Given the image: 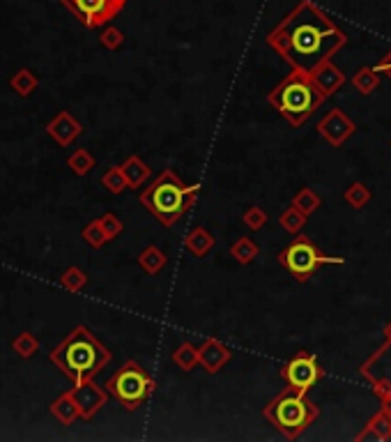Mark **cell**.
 Here are the masks:
<instances>
[{
  "label": "cell",
  "instance_id": "cell-1",
  "mask_svg": "<svg viewBox=\"0 0 391 442\" xmlns=\"http://www.w3.org/2000/svg\"><path fill=\"white\" fill-rule=\"evenodd\" d=\"M267 41L293 67L313 74L345 44V35L320 10L302 3Z\"/></svg>",
  "mask_w": 391,
  "mask_h": 442
},
{
  "label": "cell",
  "instance_id": "cell-2",
  "mask_svg": "<svg viewBox=\"0 0 391 442\" xmlns=\"http://www.w3.org/2000/svg\"><path fill=\"white\" fill-rule=\"evenodd\" d=\"M51 362L60 369L74 385L93 380L111 362V353L86 325L74 327L60 344L53 348Z\"/></svg>",
  "mask_w": 391,
  "mask_h": 442
},
{
  "label": "cell",
  "instance_id": "cell-3",
  "mask_svg": "<svg viewBox=\"0 0 391 442\" xmlns=\"http://www.w3.org/2000/svg\"><path fill=\"white\" fill-rule=\"evenodd\" d=\"M324 99H327V95L318 88L315 79L309 77L306 72L297 70L272 90L270 104L277 108L284 118H288L290 122L299 127V124H304L318 111Z\"/></svg>",
  "mask_w": 391,
  "mask_h": 442
},
{
  "label": "cell",
  "instance_id": "cell-4",
  "mask_svg": "<svg viewBox=\"0 0 391 442\" xmlns=\"http://www.w3.org/2000/svg\"><path fill=\"white\" fill-rule=\"evenodd\" d=\"M196 196H198V185L185 187L175 173L164 171L159 178L140 194V203H143L166 228H171L173 223L194 205Z\"/></svg>",
  "mask_w": 391,
  "mask_h": 442
},
{
  "label": "cell",
  "instance_id": "cell-5",
  "mask_svg": "<svg viewBox=\"0 0 391 442\" xmlns=\"http://www.w3.org/2000/svg\"><path fill=\"white\" fill-rule=\"evenodd\" d=\"M318 405H313L309 398L304 396V391L295 387L284 389L274 401L265 408V417L284 431L288 438H297L299 433H304L311 424L318 420Z\"/></svg>",
  "mask_w": 391,
  "mask_h": 442
},
{
  "label": "cell",
  "instance_id": "cell-6",
  "mask_svg": "<svg viewBox=\"0 0 391 442\" xmlns=\"http://www.w3.org/2000/svg\"><path fill=\"white\" fill-rule=\"evenodd\" d=\"M152 389H154L152 378H150L143 366L134 360L124 364L120 371H115L106 382L108 394H113L118 398L124 410H129V412L138 410V408L150 398Z\"/></svg>",
  "mask_w": 391,
  "mask_h": 442
},
{
  "label": "cell",
  "instance_id": "cell-7",
  "mask_svg": "<svg viewBox=\"0 0 391 442\" xmlns=\"http://www.w3.org/2000/svg\"><path fill=\"white\" fill-rule=\"evenodd\" d=\"M279 263L293 274L297 281H309L315 270L322 265H343L345 261L338 256H324L309 238H297L293 245L279 254Z\"/></svg>",
  "mask_w": 391,
  "mask_h": 442
},
{
  "label": "cell",
  "instance_id": "cell-8",
  "mask_svg": "<svg viewBox=\"0 0 391 442\" xmlns=\"http://www.w3.org/2000/svg\"><path fill=\"white\" fill-rule=\"evenodd\" d=\"M83 21V26L99 28L118 14L127 0H62Z\"/></svg>",
  "mask_w": 391,
  "mask_h": 442
},
{
  "label": "cell",
  "instance_id": "cell-9",
  "mask_svg": "<svg viewBox=\"0 0 391 442\" xmlns=\"http://www.w3.org/2000/svg\"><path fill=\"white\" fill-rule=\"evenodd\" d=\"M284 375H286L290 387H295V389L304 391L306 394V391H309L315 382L322 378V369H320V364L313 355L299 353L295 360L284 369Z\"/></svg>",
  "mask_w": 391,
  "mask_h": 442
},
{
  "label": "cell",
  "instance_id": "cell-10",
  "mask_svg": "<svg viewBox=\"0 0 391 442\" xmlns=\"http://www.w3.org/2000/svg\"><path fill=\"white\" fill-rule=\"evenodd\" d=\"M72 391V396H74V401H77L79 405V412L83 420H93V417L102 410L104 403H106V391L104 389H99L93 380H88V382H81V385H74Z\"/></svg>",
  "mask_w": 391,
  "mask_h": 442
},
{
  "label": "cell",
  "instance_id": "cell-11",
  "mask_svg": "<svg viewBox=\"0 0 391 442\" xmlns=\"http://www.w3.org/2000/svg\"><path fill=\"white\" fill-rule=\"evenodd\" d=\"M46 131H48V136H51L58 145L67 148V145H72L74 141L81 136L83 127H81V122L74 118L72 113L60 111L51 122L46 124Z\"/></svg>",
  "mask_w": 391,
  "mask_h": 442
},
{
  "label": "cell",
  "instance_id": "cell-12",
  "mask_svg": "<svg viewBox=\"0 0 391 442\" xmlns=\"http://www.w3.org/2000/svg\"><path fill=\"white\" fill-rule=\"evenodd\" d=\"M320 131L331 145H340L354 131V124L345 118L340 108H334V111H331L327 118L320 122Z\"/></svg>",
  "mask_w": 391,
  "mask_h": 442
},
{
  "label": "cell",
  "instance_id": "cell-13",
  "mask_svg": "<svg viewBox=\"0 0 391 442\" xmlns=\"http://www.w3.org/2000/svg\"><path fill=\"white\" fill-rule=\"evenodd\" d=\"M364 373L369 375L373 382H378L380 387L389 389L391 394V341L364 366Z\"/></svg>",
  "mask_w": 391,
  "mask_h": 442
},
{
  "label": "cell",
  "instance_id": "cell-14",
  "mask_svg": "<svg viewBox=\"0 0 391 442\" xmlns=\"http://www.w3.org/2000/svg\"><path fill=\"white\" fill-rule=\"evenodd\" d=\"M313 79H315V83H318V88H320L327 97H329L331 93H336V90H338L340 86H343V81H345V77L340 74V70L331 67L329 63L320 65V67L313 72Z\"/></svg>",
  "mask_w": 391,
  "mask_h": 442
},
{
  "label": "cell",
  "instance_id": "cell-15",
  "mask_svg": "<svg viewBox=\"0 0 391 442\" xmlns=\"http://www.w3.org/2000/svg\"><path fill=\"white\" fill-rule=\"evenodd\" d=\"M198 355H201V362L205 364V369L210 373H216L230 360V350L223 348L221 344H216V341H207Z\"/></svg>",
  "mask_w": 391,
  "mask_h": 442
},
{
  "label": "cell",
  "instance_id": "cell-16",
  "mask_svg": "<svg viewBox=\"0 0 391 442\" xmlns=\"http://www.w3.org/2000/svg\"><path fill=\"white\" fill-rule=\"evenodd\" d=\"M51 415L60 424H67V427L77 420V417H81L79 405H77V401H74L72 391H65V394H60L55 398V401L51 403Z\"/></svg>",
  "mask_w": 391,
  "mask_h": 442
},
{
  "label": "cell",
  "instance_id": "cell-17",
  "mask_svg": "<svg viewBox=\"0 0 391 442\" xmlns=\"http://www.w3.org/2000/svg\"><path fill=\"white\" fill-rule=\"evenodd\" d=\"M120 169L124 173V178H127L129 187H140L150 178V169L138 160V157H129V160L124 162Z\"/></svg>",
  "mask_w": 391,
  "mask_h": 442
},
{
  "label": "cell",
  "instance_id": "cell-18",
  "mask_svg": "<svg viewBox=\"0 0 391 442\" xmlns=\"http://www.w3.org/2000/svg\"><path fill=\"white\" fill-rule=\"evenodd\" d=\"M37 86H39V79H37L30 70H19V72H16L14 77L10 79V88H12L19 97H30V95L37 90Z\"/></svg>",
  "mask_w": 391,
  "mask_h": 442
},
{
  "label": "cell",
  "instance_id": "cell-19",
  "mask_svg": "<svg viewBox=\"0 0 391 442\" xmlns=\"http://www.w3.org/2000/svg\"><path fill=\"white\" fill-rule=\"evenodd\" d=\"M187 249L196 256H205L214 249V238L205 228H196L191 230V235L187 238Z\"/></svg>",
  "mask_w": 391,
  "mask_h": 442
},
{
  "label": "cell",
  "instance_id": "cell-20",
  "mask_svg": "<svg viewBox=\"0 0 391 442\" xmlns=\"http://www.w3.org/2000/svg\"><path fill=\"white\" fill-rule=\"evenodd\" d=\"M164 263H166V256L157 247H147L145 252L138 256V265L147 274H157V272L164 268Z\"/></svg>",
  "mask_w": 391,
  "mask_h": 442
},
{
  "label": "cell",
  "instance_id": "cell-21",
  "mask_svg": "<svg viewBox=\"0 0 391 442\" xmlns=\"http://www.w3.org/2000/svg\"><path fill=\"white\" fill-rule=\"evenodd\" d=\"M12 350L19 357H23V360H28V357H32L39 350V341L32 337L30 332H21V334L12 341Z\"/></svg>",
  "mask_w": 391,
  "mask_h": 442
},
{
  "label": "cell",
  "instance_id": "cell-22",
  "mask_svg": "<svg viewBox=\"0 0 391 442\" xmlns=\"http://www.w3.org/2000/svg\"><path fill=\"white\" fill-rule=\"evenodd\" d=\"M67 166L77 175H88L90 171L95 169V157L90 155L86 148H81V150H77V152H74L69 160H67Z\"/></svg>",
  "mask_w": 391,
  "mask_h": 442
},
{
  "label": "cell",
  "instance_id": "cell-23",
  "mask_svg": "<svg viewBox=\"0 0 391 442\" xmlns=\"http://www.w3.org/2000/svg\"><path fill=\"white\" fill-rule=\"evenodd\" d=\"M354 88L359 90L364 95H371L373 90L380 86V77H378V70H371V67H364L359 70V74L354 77Z\"/></svg>",
  "mask_w": 391,
  "mask_h": 442
},
{
  "label": "cell",
  "instance_id": "cell-24",
  "mask_svg": "<svg viewBox=\"0 0 391 442\" xmlns=\"http://www.w3.org/2000/svg\"><path fill=\"white\" fill-rule=\"evenodd\" d=\"M230 254L235 256V261L237 263H251L256 254H258V247L253 245V240H248V238H242V240H237L235 245L230 247Z\"/></svg>",
  "mask_w": 391,
  "mask_h": 442
},
{
  "label": "cell",
  "instance_id": "cell-25",
  "mask_svg": "<svg viewBox=\"0 0 391 442\" xmlns=\"http://www.w3.org/2000/svg\"><path fill=\"white\" fill-rule=\"evenodd\" d=\"M102 185L111 191V194H122L124 187H129L127 185V178H124V173L120 166H115V169H111L108 173H104V178H102Z\"/></svg>",
  "mask_w": 391,
  "mask_h": 442
},
{
  "label": "cell",
  "instance_id": "cell-26",
  "mask_svg": "<svg viewBox=\"0 0 391 442\" xmlns=\"http://www.w3.org/2000/svg\"><path fill=\"white\" fill-rule=\"evenodd\" d=\"M83 240L88 242L90 247L93 249H99V247H104L106 242H108V238H106V233H104V228L99 226V219H95V221H90L86 228H83Z\"/></svg>",
  "mask_w": 391,
  "mask_h": 442
},
{
  "label": "cell",
  "instance_id": "cell-27",
  "mask_svg": "<svg viewBox=\"0 0 391 442\" xmlns=\"http://www.w3.org/2000/svg\"><path fill=\"white\" fill-rule=\"evenodd\" d=\"M60 283L69 290V293H79V290L88 283V277L79 268H69L67 272H62Z\"/></svg>",
  "mask_w": 391,
  "mask_h": 442
},
{
  "label": "cell",
  "instance_id": "cell-28",
  "mask_svg": "<svg viewBox=\"0 0 391 442\" xmlns=\"http://www.w3.org/2000/svg\"><path fill=\"white\" fill-rule=\"evenodd\" d=\"M369 198H371L369 189H366L364 185H359V182H357V185H352L350 189L345 191V201L350 203V205H354V207H364Z\"/></svg>",
  "mask_w": 391,
  "mask_h": 442
},
{
  "label": "cell",
  "instance_id": "cell-29",
  "mask_svg": "<svg viewBox=\"0 0 391 442\" xmlns=\"http://www.w3.org/2000/svg\"><path fill=\"white\" fill-rule=\"evenodd\" d=\"M281 223L286 226V230L290 233H297L299 228L304 226V212L302 210H297V205L295 207H290V210L281 216Z\"/></svg>",
  "mask_w": 391,
  "mask_h": 442
},
{
  "label": "cell",
  "instance_id": "cell-30",
  "mask_svg": "<svg viewBox=\"0 0 391 442\" xmlns=\"http://www.w3.org/2000/svg\"><path fill=\"white\" fill-rule=\"evenodd\" d=\"M295 205H297L302 212H313L315 207H320V198L315 196L311 189H304L302 194H297V196H295Z\"/></svg>",
  "mask_w": 391,
  "mask_h": 442
},
{
  "label": "cell",
  "instance_id": "cell-31",
  "mask_svg": "<svg viewBox=\"0 0 391 442\" xmlns=\"http://www.w3.org/2000/svg\"><path fill=\"white\" fill-rule=\"evenodd\" d=\"M99 226L104 228V233H106V238H108V240H113L115 235H120L122 221H120L115 214H104V216H99Z\"/></svg>",
  "mask_w": 391,
  "mask_h": 442
},
{
  "label": "cell",
  "instance_id": "cell-32",
  "mask_svg": "<svg viewBox=\"0 0 391 442\" xmlns=\"http://www.w3.org/2000/svg\"><path fill=\"white\" fill-rule=\"evenodd\" d=\"M196 360H201V355H198L196 350H194V346H189V344H185L175 353V362L182 366V369H191Z\"/></svg>",
  "mask_w": 391,
  "mask_h": 442
},
{
  "label": "cell",
  "instance_id": "cell-33",
  "mask_svg": "<svg viewBox=\"0 0 391 442\" xmlns=\"http://www.w3.org/2000/svg\"><path fill=\"white\" fill-rule=\"evenodd\" d=\"M99 41H102V46H106V48H111V51H115V48H120V46H122L124 37H122V32H120L118 28H106V30L102 32V37H99Z\"/></svg>",
  "mask_w": 391,
  "mask_h": 442
},
{
  "label": "cell",
  "instance_id": "cell-34",
  "mask_svg": "<svg viewBox=\"0 0 391 442\" xmlns=\"http://www.w3.org/2000/svg\"><path fill=\"white\" fill-rule=\"evenodd\" d=\"M242 219H244L253 230H258V228H263V226H265V221H267V214H265V212L260 210V207H256V205H253V207H248V210L244 212Z\"/></svg>",
  "mask_w": 391,
  "mask_h": 442
},
{
  "label": "cell",
  "instance_id": "cell-35",
  "mask_svg": "<svg viewBox=\"0 0 391 442\" xmlns=\"http://www.w3.org/2000/svg\"><path fill=\"white\" fill-rule=\"evenodd\" d=\"M389 74V77H391V53L389 56H385V58H382V63L378 65V74Z\"/></svg>",
  "mask_w": 391,
  "mask_h": 442
}]
</instances>
